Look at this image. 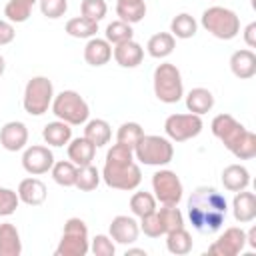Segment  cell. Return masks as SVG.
<instances>
[{
	"label": "cell",
	"instance_id": "obj_31",
	"mask_svg": "<svg viewBox=\"0 0 256 256\" xmlns=\"http://www.w3.org/2000/svg\"><path fill=\"white\" fill-rule=\"evenodd\" d=\"M52 172V178L58 186H64V188H70L76 184V176H78V166L72 164L70 160H58L52 164L50 168Z\"/></svg>",
	"mask_w": 256,
	"mask_h": 256
},
{
	"label": "cell",
	"instance_id": "obj_48",
	"mask_svg": "<svg viewBox=\"0 0 256 256\" xmlns=\"http://www.w3.org/2000/svg\"><path fill=\"white\" fill-rule=\"evenodd\" d=\"M126 256H146L144 248H126Z\"/></svg>",
	"mask_w": 256,
	"mask_h": 256
},
{
	"label": "cell",
	"instance_id": "obj_45",
	"mask_svg": "<svg viewBox=\"0 0 256 256\" xmlns=\"http://www.w3.org/2000/svg\"><path fill=\"white\" fill-rule=\"evenodd\" d=\"M14 36H16V30H14L12 22H8V20H0V46L10 44V42L14 40Z\"/></svg>",
	"mask_w": 256,
	"mask_h": 256
},
{
	"label": "cell",
	"instance_id": "obj_30",
	"mask_svg": "<svg viewBox=\"0 0 256 256\" xmlns=\"http://www.w3.org/2000/svg\"><path fill=\"white\" fill-rule=\"evenodd\" d=\"M38 0H8V4L4 6V16L8 22L12 24H22L30 18L32 8L36 6Z\"/></svg>",
	"mask_w": 256,
	"mask_h": 256
},
{
	"label": "cell",
	"instance_id": "obj_18",
	"mask_svg": "<svg viewBox=\"0 0 256 256\" xmlns=\"http://www.w3.org/2000/svg\"><path fill=\"white\" fill-rule=\"evenodd\" d=\"M232 214H234V220L240 222V224L254 222V218H256V196H254V192H248L246 188L236 192L234 198H232Z\"/></svg>",
	"mask_w": 256,
	"mask_h": 256
},
{
	"label": "cell",
	"instance_id": "obj_2",
	"mask_svg": "<svg viewBox=\"0 0 256 256\" xmlns=\"http://www.w3.org/2000/svg\"><path fill=\"white\" fill-rule=\"evenodd\" d=\"M134 150L126 144L116 142L108 152H106V162L102 168V180L106 186L116 188V190H136L142 182V170L134 162Z\"/></svg>",
	"mask_w": 256,
	"mask_h": 256
},
{
	"label": "cell",
	"instance_id": "obj_32",
	"mask_svg": "<svg viewBox=\"0 0 256 256\" xmlns=\"http://www.w3.org/2000/svg\"><path fill=\"white\" fill-rule=\"evenodd\" d=\"M98 32V22L90 20V18H84V16H76V18H70L66 22V34L72 36V38H92L96 36Z\"/></svg>",
	"mask_w": 256,
	"mask_h": 256
},
{
	"label": "cell",
	"instance_id": "obj_20",
	"mask_svg": "<svg viewBox=\"0 0 256 256\" xmlns=\"http://www.w3.org/2000/svg\"><path fill=\"white\" fill-rule=\"evenodd\" d=\"M230 70L236 78L240 80H248L256 74V54L250 48H242L236 50L230 56Z\"/></svg>",
	"mask_w": 256,
	"mask_h": 256
},
{
	"label": "cell",
	"instance_id": "obj_16",
	"mask_svg": "<svg viewBox=\"0 0 256 256\" xmlns=\"http://www.w3.org/2000/svg\"><path fill=\"white\" fill-rule=\"evenodd\" d=\"M112 56H114V60H116L118 66H122V68H136L144 60V48L132 38V40L114 44Z\"/></svg>",
	"mask_w": 256,
	"mask_h": 256
},
{
	"label": "cell",
	"instance_id": "obj_11",
	"mask_svg": "<svg viewBox=\"0 0 256 256\" xmlns=\"http://www.w3.org/2000/svg\"><path fill=\"white\" fill-rule=\"evenodd\" d=\"M210 130L224 144V148L228 152H234L236 146H238V142L244 138V134H246L248 128L244 124H240L232 114H226L224 112V114L214 116V120L210 124Z\"/></svg>",
	"mask_w": 256,
	"mask_h": 256
},
{
	"label": "cell",
	"instance_id": "obj_28",
	"mask_svg": "<svg viewBox=\"0 0 256 256\" xmlns=\"http://www.w3.org/2000/svg\"><path fill=\"white\" fill-rule=\"evenodd\" d=\"M84 138H88L96 148L100 146H106L112 138V128L106 120L102 118H94V120H88L86 126H84Z\"/></svg>",
	"mask_w": 256,
	"mask_h": 256
},
{
	"label": "cell",
	"instance_id": "obj_1",
	"mask_svg": "<svg viewBox=\"0 0 256 256\" xmlns=\"http://www.w3.org/2000/svg\"><path fill=\"white\" fill-rule=\"evenodd\" d=\"M186 208H188L190 224L200 234L218 232L226 220V214H228V202H226L224 194L212 186L196 188L190 194Z\"/></svg>",
	"mask_w": 256,
	"mask_h": 256
},
{
	"label": "cell",
	"instance_id": "obj_41",
	"mask_svg": "<svg viewBox=\"0 0 256 256\" xmlns=\"http://www.w3.org/2000/svg\"><path fill=\"white\" fill-rule=\"evenodd\" d=\"M80 12H82L84 18H90V20H94V22H100V20L106 16L108 6H106L104 0H82Z\"/></svg>",
	"mask_w": 256,
	"mask_h": 256
},
{
	"label": "cell",
	"instance_id": "obj_6",
	"mask_svg": "<svg viewBox=\"0 0 256 256\" xmlns=\"http://www.w3.org/2000/svg\"><path fill=\"white\" fill-rule=\"evenodd\" d=\"M50 108H52V114L58 120H62L70 126L86 124L88 116H90L88 102L76 90H62L60 94H56Z\"/></svg>",
	"mask_w": 256,
	"mask_h": 256
},
{
	"label": "cell",
	"instance_id": "obj_13",
	"mask_svg": "<svg viewBox=\"0 0 256 256\" xmlns=\"http://www.w3.org/2000/svg\"><path fill=\"white\" fill-rule=\"evenodd\" d=\"M54 164V154L48 146H42V144H32L28 148H24V154H22V168L32 174V176H40V174H46L50 172Z\"/></svg>",
	"mask_w": 256,
	"mask_h": 256
},
{
	"label": "cell",
	"instance_id": "obj_35",
	"mask_svg": "<svg viewBox=\"0 0 256 256\" xmlns=\"http://www.w3.org/2000/svg\"><path fill=\"white\" fill-rule=\"evenodd\" d=\"M102 176H100V170L92 164H86V166H78V176H76V188L80 192H92L98 188Z\"/></svg>",
	"mask_w": 256,
	"mask_h": 256
},
{
	"label": "cell",
	"instance_id": "obj_24",
	"mask_svg": "<svg viewBox=\"0 0 256 256\" xmlns=\"http://www.w3.org/2000/svg\"><path fill=\"white\" fill-rule=\"evenodd\" d=\"M186 108H188V112L202 116V114H206L214 108V94L208 88H202V86L192 88L186 94Z\"/></svg>",
	"mask_w": 256,
	"mask_h": 256
},
{
	"label": "cell",
	"instance_id": "obj_15",
	"mask_svg": "<svg viewBox=\"0 0 256 256\" xmlns=\"http://www.w3.org/2000/svg\"><path fill=\"white\" fill-rule=\"evenodd\" d=\"M0 144L8 152L24 150L26 144H28V128H26V124L20 122V120L6 122L2 126V130H0Z\"/></svg>",
	"mask_w": 256,
	"mask_h": 256
},
{
	"label": "cell",
	"instance_id": "obj_17",
	"mask_svg": "<svg viewBox=\"0 0 256 256\" xmlns=\"http://www.w3.org/2000/svg\"><path fill=\"white\" fill-rule=\"evenodd\" d=\"M16 194H18L20 202H24L26 206H40V204L46 202L48 190H46V184H44L40 178L30 176V178L20 180Z\"/></svg>",
	"mask_w": 256,
	"mask_h": 256
},
{
	"label": "cell",
	"instance_id": "obj_19",
	"mask_svg": "<svg viewBox=\"0 0 256 256\" xmlns=\"http://www.w3.org/2000/svg\"><path fill=\"white\" fill-rule=\"evenodd\" d=\"M110 58H112V44L106 38H98V36L88 38V42L84 46V60H86V64L98 68V66L108 64Z\"/></svg>",
	"mask_w": 256,
	"mask_h": 256
},
{
	"label": "cell",
	"instance_id": "obj_8",
	"mask_svg": "<svg viewBox=\"0 0 256 256\" xmlns=\"http://www.w3.org/2000/svg\"><path fill=\"white\" fill-rule=\"evenodd\" d=\"M54 100V86L52 80L46 76H32L26 82L24 96H22V106L30 116H42L48 112Z\"/></svg>",
	"mask_w": 256,
	"mask_h": 256
},
{
	"label": "cell",
	"instance_id": "obj_34",
	"mask_svg": "<svg viewBox=\"0 0 256 256\" xmlns=\"http://www.w3.org/2000/svg\"><path fill=\"white\" fill-rule=\"evenodd\" d=\"M116 14L118 20L136 24L146 16V2H116Z\"/></svg>",
	"mask_w": 256,
	"mask_h": 256
},
{
	"label": "cell",
	"instance_id": "obj_26",
	"mask_svg": "<svg viewBox=\"0 0 256 256\" xmlns=\"http://www.w3.org/2000/svg\"><path fill=\"white\" fill-rule=\"evenodd\" d=\"M176 48V38L170 34V32H156L154 36L148 38V44H146V52L152 56V58H168Z\"/></svg>",
	"mask_w": 256,
	"mask_h": 256
},
{
	"label": "cell",
	"instance_id": "obj_38",
	"mask_svg": "<svg viewBox=\"0 0 256 256\" xmlns=\"http://www.w3.org/2000/svg\"><path fill=\"white\" fill-rule=\"evenodd\" d=\"M142 136H144V128L138 122H124V124H120L118 132H116V142L134 148Z\"/></svg>",
	"mask_w": 256,
	"mask_h": 256
},
{
	"label": "cell",
	"instance_id": "obj_7",
	"mask_svg": "<svg viewBox=\"0 0 256 256\" xmlns=\"http://www.w3.org/2000/svg\"><path fill=\"white\" fill-rule=\"evenodd\" d=\"M90 252L88 226L82 218H68L64 222L62 238L54 250L56 256H86Z\"/></svg>",
	"mask_w": 256,
	"mask_h": 256
},
{
	"label": "cell",
	"instance_id": "obj_27",
	"mask_svg": "<svg viewBox=\"0 0 256 256\" xmlns=\"http://www.w3.org/2000/svg\"><path fill=\"white\" fill-rule=\"evenodd\" d=\"M192 246H194L192 236H190V232L184 226L166 234V248L174 256H186V254H190L192 252Z\"/></svg>",
	"mask_w": 256,
	"mask_h": 256
},
{
	"label": "cell",
	"instance_id": "obj_9",
	"mask_svg": "<svg viewBox=\"0 0 256 256\" xmlns=\"http://www.w3.org/2000/svg\"><path fill=\"white\" fill-rule=\"evenodd\" d=\"M152 192L154 198L164 206H178L184 196V186L176 172L172 170H158L152 174Z\"/></svg>",
	"mask_w": 256,
	"mask_h": 256
},
{
	"label": "cell",
	"instance_id": "obj_47",
	"mask_svg": "<svg viewBox=\"0 0 256 256\" xmlns=\"http://www.w3.org/2000/svg\"><path fill=\"white\" fill-rule=\"evenodd\" d=\"M246 246H250L252 250L256 248V226H252V228L246 232Z\"/></svg>",
	"mask_w": 256,
	"mask_h": 256
},
{
	"label": "cell",
	"instance_id": "obj_49",
	"mask_svg": "<svg viewBox=\"0 0 256 256\" xmlns=\"http://www.w3.org/2000/svg\"><path fill=\"white\" fill-rule=\"evenodd\" d=\"M4 70H6V60H4V56L0 54V76L4 74Z\"/></svg>",
	"mask_w": 256,
	"mask_h": 256
},
{
	"label": "cell",
	"instance_id": "obj_33",
	"mask_svg": "<svg viewBox=\"0 0 256 256\" xmlns=\"http://www.w3.org/2000/svg\"><path fill=\"white\" fill-rule=\"evenodd\" d=\"M156 204H158V200L154 198V194H150V192H146V190H138V192H134L132 198H130V212H132L134 216L142 218V216H148V214L156 212V210H158Z\"/></svg>",
	"mask_w": 256,
	"mask_h": 256
},
{
	"label": "cell",
	"instance_id": "obj_29",
	"mask_svg": "<svg viewBox=\"0 0 256 256\" xmlns=\"http://www.w3.org/2000/svg\"><path fill=\"white\" fill-rule=\"evenodd\" d=\"M198 32V22L194 16H190L188 12H182V14H176L170 22V34L174 38H180V40H188V38H194Z\"/></svg>",
	"mask_w": 256,
	"mask_h": 256
},
{
	"label": "cell",
	"instance_id": "obj_22",
	"mask_svg": "<svg viewBox=\"0 0 256 256\" xmlns=\"http://www.w3.org/2000/svg\"><path fill=\"white\" fill-rule=\"evenodd\" d=\"M222 184L228 192H240L250 184V172L242 164H228L222 170Z\"/></svg>",
	"mask_w": 256,
	"mask_h": 256
},
{
	"label": "cell",
	"instance_id": "obj_25",
	"mask_svg": "<svg viewBox=\"0 0 256 256\" xmlns=\"http://www.w3.org/2000/svg\"><path fill=\"white\" fill-rule=\"evenodd\" d=\"M42 138L48 146H64L72 140V126L62 122V120H54V122H48L44 128H42Z\"/></svg>",
	"mask_w": 256,
	"mask_h": 256
},
{
	"label": "cell",
	"instance_id": "obj_44",
	"mask_svg": "<svg viewBox=\"0 0 256 256\" xmlns=\"http://www.w3.org/2000/svg\"><path fill=\"white\" fill-rule=\"evenodd\" d=\"M20 204V198L16 194V190H10V188H4L0 186V216H10L16 212Z\"/></svg>",
	"mask_w": 256,
	"mask_h": 256
},
{
	"label": "cell",
	"instance_id": "obj_3",
	"mask_svg": "<svg viewBox=\"0 0 256 256\" xmlns=\"http://www.w3.org/2000/svg\"><path fill=\"white\" fill-rule=\"evenodd\" d=\"M132 150L134 158L144 166H166L174 158L172 140L158 134H144Z\"/></svg>",
	"mask_w": 256,
	"mask_h": 256
},
{
	"label": "cell",
	"instance_id": "obj_12",
	"mask_svg": "<svg viewBox=\"0 0 256 256\" xmlns=\"http://www.w3.org/2000/svg\"><path fill=\"white\" fill-rule=\"evenodd\" d=\"M246 248V232L240 226L226 228L218 240L208 246V254L212 256H238Z\"/></svg>",
	"mask_w": 256,
	"mask_h": 256
},
{
	"label": "cell",
	"instance_id": "obj_5",
	"mask_svg": "<svg viewBox=\"0 0 256 256\" xmlns=\"http://www.w3.org/2000/svg\"><path fill=\"white\" fill-rule=\"evenodd\" d=\"M200 24L218 40H232L240 32V18L234 10L224 6H210L202 12Z\"/></svg>",
	"mask_w": 256,
	"mask_h": 256
},
{
	"label": "cell",
	"instance_id": "obj_42",
	"mask_svg": "<svg viewBox=\"0 0 256 256\" xmlns=\"http://www.w3.org/2000/svg\"><path fill=\"white\" fill-rule=\"evenodd\" d=\"M138 224H140V232H144V236H148V238H160L164 234V228H162V222L158 218V212L142 216Z\"/></svg>",
	"mask_w": 256,
	"mask_h": 256
},
{
	"label": "cell",
	"instance_id": "obj_50",
	"mask_svg": "<svg viewBox=\"0 0 256 256\" xmlns=\"http://www.w3.org/2000/svg\"><path fill=\"white\" fill-rule=\"evenodd\" d=\"M118 2H144V0H118Z\"/></svg>",
	"mask_w": 256,
	"mask_h": 256
},
{
	"label": "cell",
	"instance_id": "obj_14",
	"mask_svg": "<svg viewBox=\"0 0 256 256\" xmlns=\"http://www.w3.org/2000/svg\"><path fill=\"white\" fill-rule=\"evenodd\" d=\"M110 238L116 242V244H124V246H130L138 240V234H140V224L134 220V216H126V214H118L112 218L110 222Z\"/></svg>",
	"mask_w": 256,
	"mask_h": 256
},
{
	"label": "cell",
	"instance_id": "obj_4",
	"mask_svg": "<svg viewBox=\"0 0 256 256\" xmlns=\"http://www.w3.org/2000/svg\"><path fill=\"white\" fill-rule=\"evenodd\" d=\"M154 96L164 102V104H176L182 100L184 96V82H182V74L180 70L170 64V62H162L154 68Z\"/></svg>",
	"mask_w": 256,
	"mask_h": 256
},
{
	"label": "cell",
	"instance_id": "obj_39",
	"mask_svg": "<svg viewBox=\"0 0 256 256\" xmlns=\"http://www.w3.org/2000/svg\"><path fill=\"white\" fill-rule=\"evenodd\" d=\"M90 252L94 256H114L116 254V242L106 234H96L90 240Z\"/></svg>",
	"mask_w": 256,
	"mask_h": 256
},
{
	"label": "cell",
	"instance_id": "obj_21",
	"mask_svg": "<svg viewBox=\"0 0 256 256\" xmlns=\"http://www.w3.org/2000/svg\"><path fill=\"white\" fill-rule=\"evenodd\" d=\"M66 152H68V160H70L72 164H76V166H86V164H92V160H94V156H96V146H94L88 138L80 136V138H72V140L68 142Z\"/></svg>",
	"mask_w": 256,
	"mask_h": 256
},
{
	"label": "cell",
	"instance_id": "obj_23",
	"mask_svg": "<svg viewBox=\"0 0 256 256\" xmlns=\"http://www.w3.org/2000/svg\"><path fill=\"white\" fill-rule=\"evenodd\" d=\"M22 254V240L20 232L12 222L0 224V256H20Z\"/></svg>",
	"mask_w": 256,
	"mask_h": 256
},
{
	"label": "cell",
	"instance_id": "obj_37",
	"mask_svg": "<svg viewBox=\"0 0 256 256\" xmlns=\"http://www.w3.org/2000/svg\"><path fill=\"white\" fill-rule=\"evenodd\" d=\"M156 212H158V218H160V222H162L164 234H168V232H172V230L184 226V216H182V212L178 210V206H164V204H162V208L156 210Z\"/></svg>",
	"mask_w": 256,
	"mask_h": 256
},
{
	"label": "cell",
	"instance_id": "obj_36",
	"mask_svg": "<svg viewBox=\"0 0 256 256\" xmlns=\"http://www.w3.org/2000/svg\"><path fill=\"white\" fill-rule=\"evenodd\" d=\"M106 40L110 44H120V42H126V40H132L134 38V30H132V24L128 22H122V20H114L106 26Z\"/></svg>",
	"mask_w": 256,
	"mask_h": 256
},
{
	"label": "cell",
	"instance_id": "obj_43",
	"mask_svg": "<svg viewBox=\"0 0 256 256\" xmlns=\"http://www.w3.org/2000/svg\"><path fill=\"white\" fill-rule=\"evenodd\" d=\"M38 6H40L42 16H46L50 20H56V18L66 14L68 0H38Z\"/></svg>",
	"mask_w": 256,
	"mask_h": 256
},
{
	"label": "cell",
	"instance_id": "obj_46",
	"mask_svg": "<svg viewBox=\"0 0 256 256\" xmlns=\"http://www.w3.org/2000/svg\"><path fill=\"white\" fill-rule=\"evenodd\" d=\"M244 42L248 48H254L256 46V22H250L246 28H244Z\"/></svg>",
	"mask_w": 256,
	"mask_h": 256
},
{
	"label": "cell",
	"instance_id": "obj_10",
	"mask_svg": "<svg viewBox=\"0 0 256 256\" xmlns=\"http://www.w3.org/2000/svg\"><path fill=\"white\" fill-rule=\"evenodd\" d=\"M202 128H204L202 118L198 114H192V112H188V114H170L164 120L166 138H170L172 142L192 140L202 132Z\"/></svg>",
	"mask_w": 256,
	"mask_h": 256
},
{
	"label": "cell",
	"instance_id": "obj_40",
	"mask_svg": "<svg viewBox=\"0 0 256 256\" xmlns=\"http://www.w3.org/2000/svg\"><path fill=\"white\" fill-rule=\"evenodd\" d=\"M232 154L238 160H252L256 156V134L250 132V130H246L244 138L238 142V146H236V150Z\"/></svg>",
	"mask_w": 256,
	"mask_h": 256
}]
</instances>
